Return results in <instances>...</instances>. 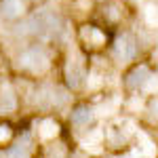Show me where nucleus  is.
Masks as SVG:
<instances>
[{
    "label": "nucleus",
    "instance_id": "f257e3e1",
    "mask_svg": "<svg viewBox=\"0 0 158 158\" xmlns=\"http://www.w3.org/2000/svg\"><path fill=\"white\" fill-rule=\"evenodd\" d=\"M21 34L40 40H57L63 36V21L59 15L51 11H38L32 17H27V21L21 27Z\"/></svg>",
    "mask_w": 158,
    "mask_h": 158
},
{
    "label": "nucleus",
    "instance_id": "f03ea898",
    "mask_svg": "<svg viewBox=\"0 0 158 158\" xmlns=\"http://www.w3.org/2000/svg\"><path fill=\"white\" fill-rule=\"evenodd\" d=\"M19 63H21V68L30 70V72H42L49 65V55H47V51L42 47L36 44V47H30V49H25L21 53Z\"/></svg>",
    "mask_w": 158,
    "mask_h": 158
},
{
    "label": "nucleus",
    "instance_id": "7ed1b4c3",
    "mask_svg": "<svg viewBox=\"0 0 158 158\" xmlns=\"http://www.w3.org/2000/svg\"><path fill=\"white\" fill-rule=\"evenodd\" d=\"M114 55H116V59H118V61H131V59H135V55H137V44H135V40L129 36V34L120 36L116 42H114Z\"/></svg>",
    "mask_w": 158,
    "mask_h": 158
},
{
    "label": "nucleus",
    "instance_id": "20e7f679",
    "mask_svg": "<svg viewBox=\"0 0 158 158\" xmlns=\"http://www.w3.org/2000/svg\"><path fill=\"white\" fill-rule=\"evenodd\" d=\"M65 76H68V82H70V86L78 89V86L82 85V80H85L86 70H85V65H82L78 59H70L68 68H65Z\"/></svg>",
    "mask_w": 158,
    "mask_h": 158
},
{
    "label": "nucleus",
    "instance_id": "39448f33",
    "mask_svg": "<svg viewBox=\"0 0 158 158\" xmlns=\"http://www.w3.org/2000/svg\"><path fill=\"white\" fill-rule=\"evenodd\" d=\"M148 80H150V70H148L146 65H137V68H133V70L129 72V76H127V86L133 89V91H137V89H141V86L146 85Z\"/></svg>",
    "mask_w": 158,
    "mask_h": 158
},
{
    "label": "nucleus",
    "instance_id": "423d86ee",
    "mask_svg": "<svg viewBox=\"0 0 158 158\" xmlns=\"http://www.w3.org/2000/svg\"><path fill=\"white\" fill-rule=\"evenodd\" d=\"M30 143H32V141H30V135L25 133L17 143H13V146L4 152V156L6 158H27L30 156Z\"/></svg>",
    "mask_w": 158,
    "mask_h": 158
},
{
    "label": "nucleus",
    "instance_id": "0eeeda50",
    "mask_svg": "<svg viewBox=\"0 0 158 158\" xmlns=\"http://www.w3.org/2000/svg\"><path fill=\"white\" fill-rule=\"evenodd\" d=\"M23 11V2L21 0H2L0 2V15L4 19H15Z\"/></svg>",
    "mask_w": 158,
    "mask_h": 158
},
{
    "label": "nucleus",
    "instance_id": "6e6552de",
    "mask_svg": "<svg viewBox=\"0 0 158 158\" xmlns=\"http://www.w3.org/2000/svg\"><path fill=\"white\" fill-rule=\"evenodd\" d=\"M91 120H93V110L89 106H80L72 112V124L76 127H86Z\"/></svg>",
    "mask_w": 158,
    "mask_h": 158
},
{
    "label": "nucleus",
    "instance_id": "1a4fd4ad",
    "mask_svg": "<svg viewBox=\"0 0 158 158\" xmlns=\"http://www.w3.org/2000/svg\"><path fill=\"white\" fill-rule=\"evenodd\" d=\"M0 110L2 112H13L15 110V97H13V93L6 89V93L2 91V95H0Z\"/></svg>",
    "mask_w": 158,
    "mask_h": 158
},
{
    "label": "nucleus",
    "instance_id": "9d476101",
    "mask_svg": "<svg viewBox=\"0 0 158 158\" xmlns=\"http://www.w3.org/2000/svg\"><path fill=\"white\" fill-rule=\"evenodd\" d=\"M9 135H11L9 127H2V124H0V143H2V141H4V139H6Z\"/></svg>",
    "mask_w": 158,
    "mask_h": 158
}]
</instances>
